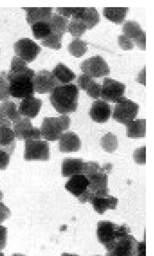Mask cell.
Returning <instances> with one entry per match:
<instances>
[{
  "label": "cell",
  "mask_w": 154,
  "mask_h": 256,
  "mask_svg": "<svg viewBox=\"0 0 154 256\" xmlns=\"http://www.w3.org/2000/svg\"><path fill=\"white\" fill-rule=\"evenodd\" d=\"M34 74V71L29 68L25 62L14 56L10 70L7 73L10 96L21 100L33 96L35 92L32 80Z\"/></svg>",
  "instance_id": "6da1fadb"
},
{
  "label": "cell",
  "mask_w": 154,
  "mask_h": 256,
  "mask_svg": "<svg viewBox=\"0 0 154 256\" xmlns=\"http://www.w3.org/2000/svg\"><path fill=\"white\" fill-rule=\"evenodd\" d=\"M78 97L79 89L75 84H60L51 91L49 100L58 113L65 114L76 112Z\"/></svg>",
  "instance_id": "7a4b0ae2"
},
{
  "label": "cell",
  "mask_w": 154,
  "mask_h": 256,
  "mask_svg": "<svg viewBox=\"0 0 154 256\" xmlns=\"http://www.w3.org/2000/svg\"><path fill=\"white\" fill-rule=\"evenodd\" d=\"M130 232V228L125 224L119 226L108 220H101L97 224L98 240L108 252L113 249L120 238Z\"/></svg>",
  "instance_id": "3957f363"
},
{
  "label": "cell",
  "mask_w": 154,
  "mask_h": 256,
  "mask_svg": "<svg viewBox=\"0 0 154 256\" xmlns=\"http://www.w3.org/2000/svg\"><path fill=\"white\" fill-rule=\"evenodd\" d=\"M70 125V118L66 114L44 118L40 128L42 136L48 141L57 140Z\"/></svg>",
  "instance_id": "277c9868"
},
{
  "label": "cell",
  "mask_w": 154,
  "mask_h": 256,
  "mask_svg": "<svg viewBox=\"0 0 154 256\" xmlns=\"http://www.w3.org/2000/svg\"><path fill=\"white\" fill-rule=\"evenodd\" d=\"M139 109V106L137 103L123 97L115 105L112 118L126 126L135 120L138 114Z\"/></svg>",
  "instance_id": "5b68a950"
},
{
  "label": "cell",
  "mask_w": 154,
  "mask_h": 256,
  "mask_svg": "<svg viewBox=\"0 0 154 256\" xmlns=\"http://www.w3.org/2000/svg\"><path fill=\"white\" fill-rule=\"evenodd\" d=\"M50 158L48 142L41 140H25L24 159L30 160H47Z\"/></svg>",
  "instance_id": "8992f818"
},
{
  "label": "cell",
  "mask_w": 154,
  "mask_h": 256,
  "mask_svg": "<svg viewBox=\"0 0 154 256\" xmlns=\"http://www.w3.org/2000/svg\"><path fill=\"white\" fill-rule=\"evenodd\" d=\"M16 139L18 140H41L40 128L32 125L30 119L21 117L12 124Z\"/></svg>",
  "instance_id": "52a82bcc"
},
{
  "label": "cell",
  "mask_w": 154,
  "mask_h": 256,
  "mask_svg": "<svg viewBox=\"0 0 154 256\" xmlns=\"http://www.w3.org/2000/svg\"><path fill=\"white\" fill-rule=\"evenodd\" d=\"M80 68L85 74L90 78H101L110 74V68L102 57L99 55L83 61Z\"/></svg>",
  "instance_id": "ba28073f"
},
{
  "label": "cell",
  "mask_w": 154,
  "mask_h": 256,
  "mask_svg": "<svg viewBox=\"0 0 154 256\" xmlns=\"http://www.w3.org/2000/svg\"><path fill=\"white\" fill-rule=\"evenodd\" d=\"M103 170L95 174L89 178L88 188L94 193L95 195L109 194L108 188V174L113 170V164L107 162L103 165Z\"/></svg>",
  "instance_id": "9c48e42d"
},
{
  "label": "cell",
  "mask_w": 154,
  "mask_h": 256,
  "mask_svg": "<svg viewBox=\"0 0 154 256\" xmlns=\"http://www.w3.org/2000/svg\"><path fill=\"white\" fill-rule=\"evenodd\" d=\"M125 89L126 86L124 84L111 78H105L100 96L104 101L117 103L124 97Z\"/></svg>",
  "instance_id": "30bf717a"
},
{
  "label": "cell",
  "mask_w": 154,
  "mask_h": 256,
  "mask_svg": "<svg viewBox=\"0 0 154 256\" xmlns=\"http://www.w3.org/2000/svg\"><path fill=\"white\" fill-rule=\"evenodd\" d=\"M13 47L16 56L25 62L34 60L41 51V48L37 44L28 38L19 40Z\"/></svg>",
  "instance_id": "8fae6325"
},
{
  "label": "cell",
  "mask_w": 154,
  "mask_h": 256,
  "mask_svg": "<svg viewBox=\"0 0 154 256\" xmlns=\"http://www.w3.org/2000/svg\"><path fill=\"white\" fill-rule=\"evenodd\" d=\"M35 92L39 94L50 93L57 86L60 84L52 72L47 70L38 72L33 78Z\"/></svg>",
  "instance_id": "7c38bea8"
},
{
  "label": "cell",
  "mask_w": 154,
  "mask_h": 256,
  "mask_svg": "<svg viewBox=\"0 0 154 256\" xmlns=\"http://www.w3.org/2000/svg\"><path fill=\"white\" fill-rule=\"evenodd\" d=\"M138 242L133 236L120 238L112 250L108 252L112 256H137Z\"/></svg>",
  "instance_id": "4fadbf2b"
},
{
  "label": "cell",
  "mask_w": 154,
  "mask_h": 256,
  "mask_svg": "<svg viewBox=\"0 0 154 256\" xmlns=\"http://www.w3.org/2000/svg\"><path fill=\"white\" fill-rule=\"evenodd\" d=\"M124 34L130 38L137 46L142 50H146V32L140 24L135 21H127L123 26Z\"/></svg>",
  "instance_id": "5bb4252c"
},
{
  "label": "cell",
  "mask_w": 154,
  "mask_h": 256,
  "mask_svg": "<svg viewBox=\"0 0 154 256\" xmlns=\"http://www.w3.org/2000/svg\"><path fill=\"white\" fill-rule=\"evenodd\" d=\"M16 105L12 101H4L0 104V126L12 127V123L21 118Z\"/></svg>",
  "instance_id": "9a60e30c"
},
{
  "label": "cell",
  "mask_w": 154,
  "mask_h": 256,
  "mask_svg": "<svg viewBox=\"0 0 154 256\" xmlns=\"http://www.w3.org/2000/svg\"><path fill=\"white\" fill-rule=\"evenodd\" d=\"M42 104L41 100L33 96L23 98L20 102L18 110L21 116L34 118L38 114Z\"/></svg>",
  "instance_id": "2e32d148"
},
{
  "label": "cell",
  "mask_w": 154,
  "mask_h": 256,
  "mask_svg": "<svg viewBox=\"0 0 154 256\" xmlns=\"http://www.w3.org/2000/svg\"><path fill=\"white\" fill-rule=\"evenodd\" d=\"M110 105L106 101L97 100L94 101L90 109L89 115L91 119L97 122H105L111 114Z\"/></svg>",
  "instance_id": "e0dca14e"
},
{
  "label": "cell",
  "mask_w": 154,
  "mask_h": 256,
  "mask_svg": "<svg viewBox=\"0 0 154 256\" xmlns=\"http://www.w3.org/2000/svg\"><path fill=\"white\" fill-rule=\"evenodd\" d=\"M89 180L82 174L72 176L65 184V188L77 198L88 188Z\"/></svg>",
  "instance_id": "ac0fdd59"
},
{
  "label": "cell",
  "mask_w": 154,
  "mask_h": 256,
  "mask_svg": "<svg viewBox=\"0 0 154 256\" xmlns=\"http://www.w3.org/2000/svg\"><path fill=\"white\" fill-rule=\"evenodd\" d=\"M118 199L112 196L94 195L90 202L94 210L98 214H102L106 210L116 208Z\"/></svg>",
  "instance_id": "d6986e66"
},
{
  "label": "cell",
  "mask_w": 154,
  "mask_h": 256,
  "mask_svg": "<svg viewBox=\"0 0 154 256\" xmlns=\"http://www.w3.org/2000/svg\"><path fill=\"white\" fill-rule=\"evenodd\" d=\"M59 140L58 147L61 152H77L80 149L81 140L74 132H67L63 134Z\"/></svg>",
  "instance_id": "ffe728a7"
},
{
  "label": "cell",
  "mask_w": 154,
  "mask_h": 256,
  "mask_svg": "<svg viewBox=\"0 0 154 256\" xmlns=\"http://www.w3.org/2000/svg\"><path fill=\"white\" fill-rule=\"evenodd\" d=\"M26 14L28 24H33L38 22H48L52 14V8H23Z\"/></svg>",
  "instance_id": "44dd1931"
},
{
  "label": "cell",
  "mask_w": 154,
  "mask_h": 256,
  "mask_svg": "<svg viewBox=\"0 0 154 256\" xmlns=\"http://www.w3.org/2000/svg\"><path fill=\"white\" fill-rule=\"evenodd\" d=\"M16 147V137L12 128L0 126V148L12 155Z\"/></svg>",
  "instance_id": "7402d4cb"
},
{
  "label": "cell",
  "mask_w": 154,
  "mask_h": 256,
  "mask_svg": "<svg viewBox=\"0 0 154 256\" xmlns=\"http://www.w3.org/2000/svg\"><path fill=\"white\" fill-rule=\"evenodd\" d=\"M83 165L84 162L81 158L64 159L61 166L62 176L69 178L74 175L82 174Z\"/></svg>",
  "instance_id": "603a6c76"
},
{
  "label": "cell",
  "mask_w": 154,
  "mask_h": 256,
  "mask_svg": "<svg viewBox=\"0 0 154 256\" xmlns=\"http://www.w3.org/2000/svg\"><path fill=\"white\" fill-rule=\"evenodd\" d=\"M146 119L134 120L127 126V136L132 138H143L146 136Z\"/></svg>",
  "instance_id": "cb8c5ba5"
},
{
  "label": "cell",
  "mask_w": 154,
  "mask_h": 256,
  "mask_svg": "<svg viewBox=\"0 0 154 256\" xmlns=\"http://www.w3.org/2000/svg\"><path fill=\"white\" fill-rule=\"evenodd\" d=\"M52 73L60 84H68L76 78L75 74L64 64L60 62L53 68Z\"/></svg>",
  "instance_id": "d4e9b609"
},
{
  "label": "cell",
  "mask_w": 154,
  "mask_h": 256,
  "mask_svg": "<svg viewBox=\"0 0 154 256\" xmlns=\"http://www.w3.org/2000/svg\"><path fill=\"white\" fill-rule=\"evenodd\" d=\"M129 10V8H104L103 15L110 21L121 24L125 20Z\"/></svg>",
  "instance_id": "484cf974"
},
{
  "label": "cell",
  "mask_w": 154,
  "mask_h": 256,
  "mask_svg": "<svg viewBox=\"0 0 154 256\" xmlns=\"http://www.w3.org/2000/svg\"><path fill=\"white\" fill-rule=\"evenodd\" d=\"M51 32L61 34L67 32L68 19L62 15L56 13H52L50 19L48 22Z\"/></svg>",
  "instance_id": "4316f807"
},
{
  "label": "cell",
  "mask_w": 154,
  "mask_h": 256,
  "mask_svg": "<svg viewBox=\"0 0 154 256\" xmlns=\"http://www.w3.org/2000/svg\"><path fill=\"white\" fill-rule=\"evenodd\" d=\"M85 24L87 29H91L100 21V15L94 8H85L84 12L80 18Z\"/></svg>",
  "instance_id": "83f0119b"
},
{
  "label": "cell",
  "mask_w": 154,
  "mask_h": 256,
  "mask_svg": "<svg viewBox=\"0 0 154 256\" xmlns=\"http://www.w3.org/2000/svg\"><path fill=\"white\" fill-rule=\"evenodd\" d=\"M33 36L37 40H44L52 32L48 22H38L31 25Z\"/></svg>",
  "instance_id": "f1b7e54d"
},
{
  "label": "cell",
  "mask_w": 154,
  "mask_h": 256,
  "mask_svg": "<svg viewBox=\"0 0 154 256\" xmlns=\"http://www.w3.org/2000/svg\"><path fill=\"white\" fill-rule=\"evenodd\" d=\"M67 30L73 38H79L86 31L87 28L80 18H72L68 24Z\"/></svg>",
  "instance_id": "f546056e"
},
{
  "label": "cell",
  "mask_w": 154,
  "mask_h": 256,
  "mask_svg": "<svg viewBox=\"0 0 154 256\" xmlns=\"http://www.w3.org/2000/svg\"><path fill=\"white\" fill-rule=\"evenodd\" d=\"M69 52L76 58L81 57L87 50V43L79 38H75L68 46Z\"/></svg>",
  "instance_id": "4dcf8cb0"
},
{
  "label": "cell",
  "mask_w": 154,
  "mask_h": 256,
  "mask_svg": "<svg viewBox=\"0 0 154 256\" xmlns=\"http://www.w3.org/2000/svg\"><path fill=\"white\" fill-rule=\"evenodd\" d=\"M100 144L105 151L112 153L118 148L117 137L112 132H109L101 138Z\"/></svg>",
  "instance_id": "1f68e13d"
},
{
  "label": "cell",
  "mask_w": 154,
  "mask_h": 256,
  "mask_svg": "<svg viewBox=\"0 0 154 256\" xmlns=\"http://www.w3.org/2000/svg\"><path fill=\"white\" fill-rule=\"evenodd\" d=\"M63 34L51 32L45 38L41 40V44L46 47L56 50L61 48V41Z\"/></svg>",
  "instance_id": "d6a6232c"
},
{
  "label": "cell",
  "mask_w": 154,
  "mask_h": 256,
  "mask_svg": "<svg viewBox=\"0 0 154 256\" xmlns=\"http://www.w3.org/2000/svg\"><path fill=\"white\" fill-rule=\"evenodd\" d=\"M56 10L59 14L67 18L71 16L72 18H81L85 8H57Z\"/></svg>",
  "instance_id": "836d02e7"
},
{
  "label": "cell",
  "mask_w": 154,
  "mask_h": 256,
  "mask_svg": "<svg viewBox=\"0 0 154 256\" xmlns=\"http://www.w3.org/2000/svg\"><path fill=\"white\" fill-rule=\"evenodd\" d=\"M9 96V84L7 73L2 72L0 74V101L8 100Z\"/></svg>",
  "instance_id": "e575fe53"
},
{
  "label": "cell",
  "mask_w": 154,
  "mask_h": 256,
  "mask_svg": "<svg viewBox=\"0 0 154 256\" xmlns=\"http://www.w3.org/2000/svg\"><path fill=\"white\" fill-rule=\"evenodd\" d=\"M103 166H100L98 162H84L83 173L87 178L103 170Z\"/></svg>",
  "instance_id": "d590c367"
},
{
  "label": "cell",
  "mask_w": 154,
  "mask_h": 256,
  "mask_svg": "<svg viewBox=\"0 0 154 256\" xmlns=\"http://www.w3.org/2000/svg\"><path fill=\"white\" fill-rule=\"evenodd\" d=\"M102 86L92 78L86 88L87 94L93 99H98L101 96Z\"/></svg>",
  "instance_id": "8d00e7d4"
},
{
  "label": "cell",
  "mask_w": 154,
  "mask_h": 256,
  "mask_svg": "<svg viewBox=\"0 0 154 256\" xmlns=\"http://www.w3.org/2000/svg\"><path fill=\"white\" fill-rule=\"evenodd\" d=\"M146 146H143L140 148H137L133 154V158L138 164H146Z\"/></svg>",
  "instance_id": "74e56055"
},
{
  "label": "cell",
  "mask_w": 154,
  "mask_h": 256,
  "mask_svg": "<svg viewBox=\"0 0 154 256\" xmlns=\"http://www.w3.org/2000/svg\"><path fill=\"white\" fill-rule=\"evenodd\" d=\"M118 42L119 46L124 50H131L134 47V43L124 34L118 36Z\"/></svg>",
  "instance_id": "f35d334b"
},
{
  "label": "cell",
  "mask_w": 154,
  "mask_h": 256,
  "mask_svg": "<svg viewBox=\"0 0 154 256\" xmlns=\"http://www.w3.org/2000/svg\"><path fill=\"white\" fill-rule=\"evenodd\" d=\"M11 156L6 151L0 148V170H5L7 168Z\"/></svg>",
  "instance_id": "ab89813d"
},
{
  "label": "cell",
  "mask_w": 154,
  "mask_h": 256,
  "mask_svg": "<svg viewBox=\"0 0 154 256\" xmlns=\"http://www.w3.org/2000/svg\"><path fill=\"white\" fill-rule=\"evenodd\" d=\"M7 228L0 224V251L4 249L7 244Z\"/></svg>",
  "instance_id": "60d3db41"
},
{
  "label": "cell",
  "mask_w": 154,
  "mask_h": 256,
  "mask_svg": "<svg viewBox=\"0 0 154 256\" xmlns=\"http://www.w3.org/2000/svg\"><path fill=\"white\" fill-rule=\"evenodd\" d=\"M11 215L9 208L3 202H0V224L8 218Z\"/></svg>",
  "instance_id": "b9f144b4"
},
{
  "label": "cell",
  "mask_w": 154,
  "mask_h": 256,
  "mask_svg": "<svg viewBox=\"0 0 154 256\" xmlns=\"http://www.w3.org/2000/svg\"><path fill=\"white\" fill-rule=\"evenodd\" d=\"M92 78L85 74L79 76L77 80V83L79 88L84 90H86L87 86Z\"/></svg>",
  "instance_id": "7bdbcfd3"
},
{
  "label": "cell",
  "mask_w": 154,
  "mask_h": 256,
  "mask_svg": "<svg viewBox=\"0 0 154 256\" xmlns=\"http://www.w3.org/2000/svg\"><path fill=\"white\" fill-rule=\"evenodd\" d=\"M137 256H146L145 242H138Z\"/></svg>",
  "instance_id": "ee69618b"
},
{
  "label": "cell",
  "mask_w": 154,
  "mask_h": 256,
  "mask_svg": "<svg viewBox=\"0 0 154 256\" xmlns=\"http://www.w3.org/2000/svg\"><path fill=\"white\" fill-rule=\"evenodd\" d=\"M137 80L142 84L146 85V67L143 68L139 72Z\"/></svg>",
  "instance_id": "f6af8a7d"
},
{
  "label": "cell",
  "mask_w": 154,
  "mask_h": 256,
  "mask_svg": "<svg viewBox=\"0 0 154 256\" xmlns=\"http://www.w3.org/2000/svg\"><path fill=\"white\" fill-rule=\"evenodd\" d=\"M61 256H79V255L75 254H70L67 252H63L61 254Z\"/></svg>",
  "instance_id": "bcb514c9"
},
{
  "label": "cell",
  "mask_w": 154,
  "mask_h": 256,
  "mask_svg": "<svg viewBox=\"0 0 154 256\" xmlns=\"http://www.w3.org/2000/svg\"><path fill=\"white\" fill-rule=\"evenodd\" d=\"M10 256H26L20 254L14 253V254H11Z\"/></svg>",
  "instance_id": "7dc6e473"
},
{
  "label": "cell",
  "mask_w": 154,
  "mask_h": 256,
  "mask_svg": "<svg viewBox=\"0 0 154 256\" xmlns=\"http://www.w3.org/2000/svg\"><path fill=\"white\" fill-rule=\"evenodd\" d=\"M3 197V194L2 192L0 190V201L2 200Z\"/></svg>",
  "instance_id": "c3c4849f"
},
{
  "label": "cell",
  "mask_w": 154,
  "mask_h": 256,
  "mask_svg": "<svg viewBox=\"0 0 154 256\" xmlns=\"http://www.w3.org/2000/svg\"><path fill=\"white\" fill-rule=\"evenodd\" d=\"M0 256H5L4 254L0 251Z\"/></svg>",
  "instance_id": "681fc988"
},
{
  "label": "cell",
  "mask_w": 154,
  "mask_h": 256,
  "mask_svg": "<svg viewBox=\"0 0 154 256\" xmlns=\"http://www.w3.org/2000/svg\"><path fill=\"white\" fill-rule=\"evenodd\" d=\"M105 256H112V255H111L110 254H109L108 252H107Z\"/></svg>",
  "instance_id": "f907efd6"
},
{
  "label": "cell",
  "mask_w": 154,
  "mask_h": 256,
  "mask_svg": "<svg viewBox=\"0 0 154 256\" xmlns=\"http://www.w3.org/2000/svg\"></svg>",
  "instance_id": "816d5d0a"
}]
</instances>
